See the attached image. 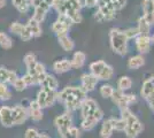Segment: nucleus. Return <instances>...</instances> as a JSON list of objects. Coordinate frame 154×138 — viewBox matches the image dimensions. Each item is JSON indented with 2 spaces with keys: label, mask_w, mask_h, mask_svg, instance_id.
Here are the masks:
<instances>
[{
  "label": "nucleus",
  "mask_w": 154,
  "mask_h": 138,
  "mask_svg": "<svg viewBox=\"0 0 154 138\" xmlns=\"http://www.w3.org/2000/svg\"><path fill=\"white\" fill-rule=\"evenodd\" d=\"M24 26L26 24H22V23H20V22H13V23H11V26H9V31L14 35H17L20 36L21 32L23 31V29H24Z\"/></svg>",
  "instance_id": "obj_36"
},
{
  "label": "nucleus",
  "mask_w": 154,
  "mask_h": 138,
  "mask_svg": "<svg viewBox=\"0 0 154 138\" xmlns=\"http://www.w3.org/2000/svg\"><path fill=\"white\" fill-rule=\"evenodd\" d=\"M112 99H113L114 104H116L121 109L129 108V106L131 105V104H134V103H136V100H137L135 94H125L120 89H117V90L114 91L113 96H112Z\"/></svg>",
  "instance_id": "obj_5"
},
{
  "label": "nucleus",
  "mask_w": 154,
  "mask_h": 138,
  "mask_svg": "<svg viewBox=\"0 0 154 138\" xmlns=\"http://www.w3.org/2000/svg\"><path fill=\"white\" fill-rule=\"evenodd\" d=\"M152 44V37L149 36H138L136 38V47L139 53H147L151 48Z\"/></svg>",
  "instance_id": "obj_14"
},
{
  "label": "nucleus",
  "mask_w": 154,
  "mask_h": 138,
  "mask_svg": "<svg viewBox=\"0 0 154 138\" xmlns=\"http://www.w3.org/2000/svg\"><path fill=\"white\" fill-rule=\"evenodd\" d=\"M81 132L78 130V128L76 127H70L68 129V131L64 133V136L62 138H79Z\"/></svg>",
  "instance_id": "obj_39"
},
{
  "label": "nucleus",
  "mask_w": 154,
  "mask_h": 138,
  "mask_svg": "<svg viewBox=\"0 0 154 138\" xmlns=\"http://www.w3.org/2000/svg\"><path fill=\"white\" fill-rule=\"evenodd\" d=\"M0 46L4 50H11L13 46V41L9 38V36L5 32H0Z\"/></svg>",
  "instance_id": "obj_31"
},
{
  "label": "nucleus",
  "mask_w": 154,
  "mask_h": 138,
  "mask_svg": "<svg viewBox=\"0 0 154 138\" xmlns=\"http://www.w3.org/2000/svg\"><path fill=\"white\" fill-rule=\"evenodd\" d=\"M54 124H55L60 136L62 138L64 136V133L68 131V129L70 127H72V118H71L70 113L66 112L63 114L57 116L55 120H54Z\"/></svg>",
  "instance_id": "obj_6"
},
{
  "label": "nucleus",
  "mask_w": 154,
  "mask_h": 138,
  "mask_svg": "<svg viewBox=\"0 0 154 138\" xmlns=\"http://www.w3.org/2000/svg\"><path fill=\"white\" fill-rule=\"evenodd\" d=\"M128 38L125 36V32L117 29L113 28L109 31V41H110V47L113 52L119 54V55H125L128 52Z\"/></svg>",
  "instance_id": "obj_3"
},
{
  "label": "nucleus",
  "mask_w": 154,
  "mask_h": 138,
  "mask_svg": "<svg viewBox=\"0 0 154 138\" xmlns=\"http://www.w3.org/2000/svg\"><path fill=\"white\" fill-rule=\"evenodd\" d=\"M90 70L93 75L101 81H109L114 76V69L103 60H99L96 62H92L90 65Z\"/></svg>",
  "instance_id": "obj_4"
},
{
  "label": "nucleus",
  "mask_w": 154,
  "mask_h": 138,
  "mask_svg": "<svg viewBox=\"0 0 154 138\" xmlns=\"http://www.w3.org/2000/svg\"><path fill=\"white\" fill-rule=\"evenodd\" d=\"M12 109H13L14 125L23 124L26 121V118H29V109H26L24 106L16 105Z\"/></svg>",
  "instance_id": "obj_9"
},
{
  "label": "nucleus",
  "mask_w": 154,
  "mask_h": 138,
  "mask_svg": "<svg viewBox=\"0 0 154 138\" xmlns=\"http://www.w3.org/2000/svg\"><path fill=\"white\" fill-rule=\"evenodd\" d=\"M57 21L61 22V23H63V24H66V26H69V28H70L72 24H75V23H74V21L71 20V19L68 16V15H67V14H59L58 20H57Z\"/></svg>",
  "instance_id": "obj_40"
},
{
  "label": "nucleus",
  "mask_w": 154,
  "mask_h": 138,
  "mask_svg": "<svg viewBox=\"0 0 154 138\" xmlns=\"http://www.w3.org/2000/svg\"><path fill=\"white\" fill-rule=\"evenodd\" d=\"M5 5H6V0H0V8H2Z\"/></svg>",
  "instance_id": "obj_46"
},
{
  "label": "nucleus",
  "mask_w": 154,
  "mask_h": 138,
  "mask_svg": "<svg viewBox=\"0 0 154 138\" xmlns=\"http://www.w3.org/2000/svg\"><path fill=\"white\" fill-rule=\"evenodd\" d=\"M72 66H71V60L68 59H62L58 60L53 63V70L57 74H63V72H69Z\"/></svg>",
  "instance_id": "obj_17"
},
{
  "label": "nucleus",
  "mask_w": 154,
  "mask_h": 138,
  "mask_svg": "<svg viewBox=\"0 0 154 138\" xmlns=\"http://www.w3.org/2000/svg\"><path fill=\"white\" fill-rule=\"evenodd\" d=\"M121 118L125 122V136L128 138H136L139 136L143 130H144V125L139 121V118L136 116L134 113L131 112L129 108H123L121 109Z\"/></svg>",
  "instance_id": "obj_2"
},
{
  "label": "nucleus",
  "mask_w": 154,
  "mask_h": 138,
  "mask_svg": "<svg viewBox=\"0 0 154 138\" xmlns=\"http://www.w3.org/2000/svg\"><path fill=\"white\" fill-rule=\"evenodd\" d=\"M99 108V106L97 104L96 100L91 98H86L83 101V104L81 106V114H82V118H85L88 116L92 115Z\"/></svg>",
  "instance_id": "obj_12"
},
{
  "label": "nucleus",
  "mask_w": 154,
  "mask_h": 138,
  "mask_svg": "<svg viewBox=\"0 0 154 138\" xmlns=\"http://www.w3.org/2000/svg\"><path fill=\"white\" fill-rule=\"evenodd\" d=\"M153 1H154V0H153Z\"/></svg>",
  "instance_id": "obj_48"
},
{
  "label": "nucleus",
  "mask_w": 154,
  "mask_h": 138,
  "mask_svg": "<svg viewBox=\"0 0 154 138\" xmlns=\"http://www.w3.org/2000/svg\"><path fill=\"white\" fill-rule=\"evenodd\" d=\"M29 72V74L35 75V76H37V77H38L39 75L45 74L46 69H45V66H44L42 62H37V63H36V66H35V68H33L32 70H30V72Z\"/></svg>",
  "instance_id": "obj_37"
},
{
  "label": "nucleus",
  "mask_w": 154,
  "mask_h": 138,
  "mask_svg": "<svg viewBox=\"0 0 154 138\" xmlns=\"http://www.w3.org/2000/svg\"><path fill=\"white\" fill-rule=\"evenodd\" d=\"M86 93L88 92L82 86H67L58 93V100L63 103L67 109L71 112L81 108L83 101L86 99Z\"/></svg>",
  "instance_id": "obj_1"
},
{
  "label": "nucleus",
  "mask_w": 154,
  "mask_h": 138,
  "mask_svg": "<svg viewBox=\"0 0 154 138\" xmlns=\"http://www.w3.org/2000/svg\"><path fill=\"white\" fill-rule=\"evenodd\" d=\"M99 82V78L97 77L96 75H93L92 72L90 74H83L81 76V84H82V87L86 92H91L94 90V87L97 86Z\"/></svg>",
  "instance_id": "obj_10"
},
{
  "label": "nucleus",
  "mask_w": 154,
  "mask_h": 138,
  "mask_svg": "<svg viewBox=\"0 0 154 138\" xmlns=\"http://www.w3.org/2000/svg\"><path fill=\"white\" fill-rule=\"evenodd\" d=\"M17 78L16 72L13 70H9L7 68L0 67V82L6 83V84H13Z\"/></svg>",
  "instance_id": "obj_16"
},
{
  "label": "nucleus",
  "mask_w": 154,
  "mask_h": 138,
  "mask_svg": "<svg viewBox=\"0 0 154 138\" xmlns=\"http://www.w3.org/2000/svg\"><path fill=\"white\" fill-rule=\"evenodd\" d=\"M138 31H139V36H149L151 32V24L147 21L145 20L144 16H141L138 20Z\"/></svg>",
  "instance_id": "obj_26"
},
{
  "label": "nucleus",
  "mask_w": 154,
  "mask_h": 138,
  "mask_svg": "<svg viewBox=\"0 0 154 138\" xmlns=\"http://www.w3.org/2000/svg\"><path fill=\"white\" fill-rule=\"evenodd\" d=\"M20 38L23 40V41H29V40H31L32 38H33V35H32V32L29 30V28L26 26H24L23 31L20 35Z\"/></svg>",
  "instance_id": "obj_41"
},
{
  "label": "nucleus",
  "mask_w": 154,
  "mask_h": 138,
  "mask_svg": "<svg viewBox=\"0 0 154 138\" xmlns=\"http://www.w3.org/2000/svg\"><path fill=\"white\" fill-rule=\"evenodd\" d=\"M98 6H99L98 11L103 15V21H112L113 19H115L116 9L109 0H101L98 4Z\"/></svg>",
  "instance_id": "obj_8"
},
{
  "label": "nucleus",
  "mask_w": 154,
  "mask_h": 138,
  "mask_svg": "<svg viewBox=\"0 0 154 138\" xmlns=\"http://www.w3.org/2000/svg\"><path fill=\"white\" fill-rule=\"evenodd\" d=\"M22 78H23V81L26 82V84L28 86L39 85V84H38V78H37V76H35V75H31V74H29V72L24 74V75L22 76Z\"/></svg>",
  "instance_id": "obj_35"
},
{
  "label": "nucleus",
  "mask_w": 154,
  "mask_h": 138,
  "mask_svg": "<svg viewBox=\"0 0 154 138\" xmlns=\"http://www.w3.org/2000/svg\"><path fill=\"white\" fill-rule=\"evenodd\" d=\"M29 116L35 122H38L43 118V108L38 105L36 100H32L29 104Z\"/></svg>",
  "instance_id": "obj_15"
},
{
  "label": "nucleus",
  "mask_w": 154,
  "mask_h": 138,
  "mask_svg": "<svg viewBox=\"0 0 154 138\" xmlns=\"http://www.w3.org/2000/svg\"><path fill=\"white\" fill-rule=\"evenodd\" d=\"M12 98V93L8 90L6 83L0 82V101H7Z\"/></svg>",
  "instance_id": "obj_32"
},
{
  "label": "nucleus",
  "mask_w": 154,
  "mask_h": 138,
  "mask_svg": "<svg viewBox=\"0 0 154 138\" xmlns=\"http://www.w3.org/2000/svg\"><path fill=\"white\" fill-rule=\"evenodd\" d=\"M58 39H59V44H60V46L63 48L64 51L70 52V51H72V50H74L75 44H74L72 39H71L68 35H64V36L58 37Z\"/></svg>",
  "instance_id": "obj_24"
},
{
  "label": "nucleus",
  "mask_w": 154,
  "mask_h": 138,
  "mask_svg": "<svg viewBox=\"0 0 154 138\" xmlns=\"http://www.w3.org/2000/svg\"><path fill=\"white\" fill-rule=\"evenodd\" d=\"M12 2H13L14 7H15L21 14L28 13L29 9H30V6H31L30 0H12Z\"/></svg>",
  "instance_id": "obj_25"
},
{
  "label": "nucleus",
  "mask_w": 154,
  "mask_h": 138,
  "mask_svg": "<svg viewBox=\"0 0 154 138\" xmlns=\"http://www.w3.org/2000/svg\"><path fill=\"white\" fill-rule=\"evenodd\" d=\"M46 97H47V87H42L37 93V98L36 101L38 103V105L42 108H47L46 106Z\"/></svg>",
  "instance_id": "obj_30"
},
{
  "label": "nucleus",
  "mask_w": 154,
  "mask_h": 138,
  "mask_svg": "<svg viewBox=\"0 0 154 138\" xmlns=\"http://www.w3.org/2000/svg\"><path fill=\"white\" fill-rule=\"evenodd\" d=\"M143 12L144 17L151 26H154V1L153 0H144L143 1Z\"/></svg>",
  "instance_id": "obj_13"
},
{
  "label": "nucleus",
  "mask_w": 154,
  "mask_h": 138,
  "mask_svg": "<svg viewBox=\"0 0 154 138\" xmlns=\"http://www.w3.org/2000/svg\"><path fill=\"white\" fill-rule=\"evenodd\" d=\"M12 85L14 86V89H15L16 91H19V92L23 91V90H26V87H28V85L26 84V82L23 81V78H22V77H17V78H16V81L14 82Z\"/></svg>",
  "instance_id": "obj_38"
},
{
  "label": "nucleus",
  "mask_w": 154,
  "mask_h": 138,
  "mask_svg": "<svg viewBox=\"0 0 154 138\" xmlns=\"http://www.w3.org/2000/svg\"><path fill=\"white\" fill-rule=\"evenodd\" d=\"M69 26H67L66 24L59 22V21H55L53 24H52V31L55 33L58 37H61V36H64V35H68V31H69Z\"/></svg>",
  "instance_id": "obj_23"
},
{
  "label": "nucleus",
  "mask_w": 154,
  "mask_h": 138,
  "mask_svg": "<svg viewBox=\"0 0 154 138\" xmlns=\"http://www.w3.org/2000/svg\"><path fill=\"white\" fill-rule=\"evenodd\" d=\"M132 86V79L130 78L129 76H122L121 78L117 81V87L122 91L129 90Z\"/></svg>",
  "instance_id": "obj_29"
},
{
  "label": "nucleus",
  "mask_w": 154,
  "mask_h": 138,
  "mask_svg": "<svg viewBox=\"0 0 154 138\" xmlns=\"http://www.w3.org/2000/svg\"><path fill=\"white\" fill-rule=\"evenodd\" d=\"M124 32H125V36L128 39H134V38H137L139 36L138 28H129L127 30H124Z\"/></svg>",
  "instance_id": "obj_42"
},
{
  "label": "nucleus",
  "mask_w": 154,
  "mask_h": 138,
  "mask_svg": "<svg viewBox=\"0 0 154 138\" xmlns=\"http://www.w3.org/2000/svg\"><path fill=\"white\" fill-rule=\"evenodd\" d=\"M0 123L6 128H11L14 125L13 109L11 107H8V106L0 107Z\"/></svg>",
  "instance_id": "obj_11"
},
{
  "label": "nucleus",
  "mask_w": 154,
  "mask_h": 138,
  "mask_svg": "<svg viewBox=\"0 0 154 138\" xmlns=\"http://www.w3.org/2000/svg\"><path fill=\"white\" fill-rule=\"evenodd\" d=\"M114 87L109 84H103L101 87H100V94L103 96V98H112L113 93H114Z\"/></svg>",
  "instance_id": "obj_34"
},
{
  "label": "nucleus",
  "mask_w": 154,
  "mask_h": 138,
  "mask_svg": "<svg viewBox=\"0 0 154 138\" xmlns=\"http://www.w3.org/2000/svg\"><path fill=\"white\" fill-rule=\"evenodd\" d=\"M85 60H86V55H85V53L81 52V51H78L76 52L74 55H72V59H71V66L72 68H82L84 66V63H85Z\"/></svg>",
  "instance_id": "obj_20"
},
{
  "label": "nucleus",
  "mask_w": 154,
  "mask_h": 138,
  "mask_svg": "<svg viewBox=\"0 0 154 138\" xmlns=\"http://www.w3.org/2000/svg\"><path fill=\"white\" fill-rule=\"evenodd\" d=\"M23 61H24V65H26V72L32 70V69L35 68V66H36V63L38 62L37 59H36V55L32 54V53L26 54V57H24V59H23Z\"/></svg>",
  "instance_id": "obj_28"
},
{
  "label": "nucleus",
  "mask_w": 154,
  "mask_h": 138,
  "mask_svg": "<svg viewBox=\"0 0 154 138\" xmlns=\"http://www.w3.org/2000/svg\"><path fill=\"white\" fill-rule=\"evenodd\" d=\"M37 138H50V136L46 135V133H39L38 136H37Z\"/></svg>",
  "instance_id": "obj_45"
},
{
  "label": "nucleus",
  "mask_w": 154,
  "mask_h": 138,
  "mask_svg": "<svg viewBox=\"0 0 154 138\" xmlns=\"http://www.w3.org/2000/svg\"><path fill=\"white\" fill-rule=\"evenodd\" d=\"M145 65V59L143 55H135L131 57L128 61V67L130 69H138Z\"/></svg>",
  "instance_id": "obj_27"
},
{
  "label": "nucleus",
  "mask_w": 154,
  "mask_h": 138,
  "mask_svg": "<svg viewBox=\"0 0 154 138\" xmlns=\"http://www.w3.org/2000/svg\"><path fill=\"white\" fill-rule=\"evenodd\" d=\"M153 92H154V76H151L149 78H147L144 82V84L141 86L140 94L143 98L148 99L149 96H151Z\"/></svg>",
  "instance_id": "obj_18"
},
{
  "label": "nucleus",
  "mask_w": 154,
  "mask_h": 138,
  "mask_svg": "<svg viewBox=\"0 0 154 138\" xmlns=\"http://www.w3.org/2000/svg\"><path fill=\"white\" fill-rule=\"evenodd\" d=\"M40 85H42V87H50L53 90H57L59 86V82L58 79L55 78V76H53L51 74H46L45 78L43 79Z\"/></svg>",
  "instance_id": "obj_22"
},
{
  "label": "nucleus",
  "mask_w": 154,
  "mask_h": 138,
  "mask_svg": "<svg viewBox=\"0 0 154 138\" xmlns=\"http://www.w3.org/2000/svg\"><path fill=\"white\" fill-rule=\"evenodd\" d=\"M103 111H101L100 108H98L92 115H90V116H88V118H85L82 120V123H81L82 129L85 130V131H90V130H92V129L103 120Z\"/></svg>",
  "instance_id": "obj_7"
},
{
  "label": "nucleus",
  "mask_w": 154,
  "mask_h": 138,
  "mask_svg": "<svg viewBox=\"0 0 154 138\" xmlns=\"http://www.w3.org/2000/svg\"><path fill=\"white\" fill-rule=\"evenodd\" d=\"M152 41H153V43H154V35H153V36H152Z\"/></svg>",
  "instance_id": "obj_47"
},
{
  "label": "nucleus",
  "mask_w": 154,
  "mask_h": 138,
  "mask_svg": "<svg viewBox=\"0 0 154 138\" xmlns=\"http://www.w3.org/2000/svg\"><path fill=\"white\" fill-rule=\"evenodd\" d=\"M148 103H149V106H151V108L154 111V92L149 96V98L147 99Z\"/></svg>",
  "instance_id": "obj_44"
},
{
  "label": "nucleus",
  "mask_w": 154,
  "mask_h": 138,
  "mask_svg": "<svg viewBox=\"0 0 154 138\" xmlns=\"http://www.w3.org/2000/svg\"><path fill=\"white\" fill-rule=\"evenodd\" d=\"M113 128L116 131H124L125 130V122L122 118H110Z\"/></svg>",
  "instance_id": "obj_33"
},
{
  "label": "nucleus",
  "mask_w": 154,
  "mask_h": 138,
  "mask_svg": "<svg viewBox=\"0 0 154 138\" xmlns=\"http://www.w3.org/2000/svg\"><path fill=\"white\" fill-rule=\"evenodd\" d=\"M26 26L29 28V30L32 32L33 37H40V36H42L43 30H42L40 23H39L38 21L35 20L33 17H31V19H29V20H28V22H26Z\"/></svg>",
  "instance_id": "obj_19"
},
{
  "label": "nucleus",
  "mask_w": 154,
  "mask_h": 138,
  "mask_svg": "<svg viewBox=\"0 0 154 138\" xmlns=\"http://www.w3.org/2000/svg\"><path fill=\"white\" fill-rule=\"evenodd\" d=\"M39 135V132L35 129V128H29L26 129L24 138H37V136Z\"/></svg>",
  "instance_id": "obj_43"
},
{
  "label": "nucleus",
  "mask_w": 154,
  "mask_h": 138,
  "mask_svg": "<svg viewBox=\"0 0 154 138\" xmlns=\"http://www.w3.org/2000/svg\"><path fill=\"white\" fill-rule=\"evenodd\" d=\"M114 131V128L112 124L110 118L109 120H105L101 125V130H100V137L101 138H110Z\"/></svg>",
  "instance_id": "obj_21"
}]
</instances>
